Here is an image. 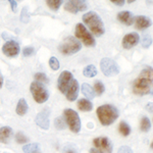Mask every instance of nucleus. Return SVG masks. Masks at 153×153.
Returning a JSON list of instances; mask_svg holds the SVG:
<instances>
[{"mask_svg":"<svg viewBox=\"0 0 153 153\" xmlns=\"http://www.w3.org/2000/svg\"><path fill=\"white\" fill-rule=\"evenodd\" d=\"M152 68H145L133 84V91L137 95H147L152 92Z\"/></svg>","mask_w":153,"mask_h":153,"instance_id":"f257e3e1","label":"nucleus"},{"mask_svg":"<svg viewBox=\"0 0 153 153\" xmlns=\"http://www.w3.org/2000/svg\"><path fill=\"white\" fill-rule=\"evenodd\" d=\"M84 24L88 27L89 30L94 34L95 36H102L105 32L104 24H103L102 19L97 12L95 11H89L83 16Z\"/></svg>","mask_w":153,"mask_h":153,"instance_id":"f03ea898","label":"nucleus"},{"mask_svg":"<svg viewBox=\"0 0 153 153\" xmlns=\"http://www.w3.org/2000/svg\"><path fill=\"white\" fill-rule=\"evenodd\" d=\"M118 115H120L118 109L113 105L104 104L97 108V117L103 126H109L113 124L117 120Z\"/></svg>","mask_w":153,"mask_h":153,"instance_id":"7ed1b4c3","label":"nucleus"},{"mask_svg":"<svg viewBox=\"0 0 153 153\" xmlns=\"http://www.w3.org/2000/svg\"><path fill=\"white\" fill-rule=\"evenodd\" d=\"M82 44L80 41H78L75 37L68 36L66 37L62 43L59 45V50L65 55H73L81 50Z\"/></svg>","mask_w":153,"mask_h":153,"instance_id":"20e7f679","label":"nucleus"},{"mask_svg":"<svg viewBox=\"0 0 153 153\" xmlns=\"http://www.w3.org/2000/svg\"><path fill=\"white\" fill-rule=\"evenodd\" d=\"M30 91L32 93V96L35 99V101L39 104L44 103L48 100L49 98V92L48 90L44 87V85L38 83V82H33L30 86Z\"/></svg>","mask_w":153,"mask_h":153,"instance_id":"39448f33","label":"nucleus"},{"mask_svg":"<svg viewBox=\"0 0 153 153\" xmlns=\"http://www.w3.org/2000/svg\"><path fill=\"white\" fill-rule=\"evenodd\" d=\"M63 115L65 118V124L68 126L70 130L73 133H79L81 130V120L78 112L73 110L71 108H66L63 111Z\"/></svg>","mask_w":153,"mask_h":153,"instance_id":"423d86ee","label":"nucleus"},{"mask_svg":"<svg viewBox=\"0 0 153 153\" xmlns=\"http://www.w3.org/2000/svg\"><path fill=\"white\" fill-rule=\"evenodd\" d=\"M76 37L78 39H80L81 41L84 43V45L88 46V47H94L96 45V41L94 37L92 36V34L86 29V27L83 24H78L76 26L75 30Z\"/></svg>","mask_w":153,"mask_h":153,"instance_id":"0eeeda50","label":"nucleus"},{"mask_svg":"<svg viewBox=\"0 0 153 153\" xmlns=\"http://www.w3.org/2000/svg\"><path fill=\"white\" fill-rule=\"evenodd\" d=\"M100 68L106 76H114L120 74V68L113 59L104 57L100 61Z\"/></svg>","mask_w":153,"mask_h":153,"instance_id":"6e6552de","label":"nucleus"},{"mask_svg":"<svg viewBox=\"0 0 153 153\" xmlns=\"http://www.w3.org/2000/svg\"><path fill=\"white\" fill-rule=\"evenodd\" d=\"M93 143L99 153H112V143L107 137H97L94 139Z\"/></svg>","mask_w":153,"mask_h":153,"instance_id":"1a4fd4ad","label":"nucleus"},{"mask_svg":"<svg viewBox=\"0 0 153 153\" xmlns=\"http://www.w3.org/2000/svg\"><path fill=\"white\" fill-rule=\"evenodd\" d=\"M71 81H73V74L68 71H62V73L60 74V76H59L58 82H57L59 91H60L61 93H63V94H65L68 87H70Z\"/></svg>","mask_w":153,"mask_h":153,"instance_id":"9d476101","label":"nucleus"},{"mask_svg":"<svg viewBox=\"0 0 153 153\" xmlns=\"http://www.w3.org/2000/svg\"><path fill=\"white\" fill-rule=\"evenodd\" d=\"M87 3L81 0H71L65 4V9L71 13H78L79 11H84L87 9Z\"/></svg>","mask_w":153,"mask_h":153,"instance_id":"9b49d317","label":"nucleus"},{"mask_svg":"<svg viewBox=\"0 0 153 153\" xmlns=\"http://www.w3.org/2000/svg\"><path fill=\"white\" fill-rule=\"evenodd\" d=\"M2 52L7 57H14L19 53V45L16 41L9 40L2 46Z\"/></svg>","mask_w":153,"mask_h":153,"instance_id":"f8f14e48","label":"nucleus"},{"mask_svg":"<svg viewBox=\"0 0 153 153\" xmlns=\"http://www.w3.org/2000/svg\"><path fill=\"white\" fill-rule=\"evenodd\" d=\"M49 115H50V110L49 108H45L43 111L39 112L35 118V122L38 127H40L43 130H48L50 127V122H49Z\"/></svg>","mask_w":153,"mask_h":153,"instance_id":"ddd939ff","label":"nucleus"},{"mask_svg":"<svg viewBox=\"0 0 153 153\" xmlns=\"http://www.w3.org/2000/svg\"><path fill=\"white\" fill-rule=\"evenodd\" d=\"M140 41V36L138 33H129L127 34L124 38H123L122 44H123V47L125 49H131L133 47H135Z\"/></svg>","mask_w":153,"mask_h":153,"instance_id":"4468645a","label":"nucleus"},{"mask_svg":"<svg viewBox=\"0 0 153 153\" xmlns=\"http://www.w3.org/2000/svg\"><path fill=\"white\" fill-rule=\"evenodd\" d=\"M79 91H80V86H79V82L76 80H73L68 87V91L65 93V96L68 98V100L70 101H75L78 98Z\"/></svg>","mask_w":153,"mask_h":153,"instance_id":"2eb2a0df","label":"nucleus"},{"mask_svg":"<svg viewBox=\"0 0 153 153\" xmlns=\"http://www.w3.org/2000/svg\"><path fill=\"white\" fill-rule=\"evenodd\" d=\"M134 22H135L136 28L139 29V30L147 29L152 25L151 19H150L149 18H147V16H138L137 18L134 19Z\"/></svg>","mask_w":153,"mask_h":153,"instance_id":"dca6fc26","label":"nucleus"},{"mask_svg":"<svg viewBox=\"0 0 153 153\" xmlns=\"http://www.w3.org/2000/svg\"><path fill=\"white\" fill-rule=\"evenodd\" d=\"M117 19L122 24H125V25H127V26H131V25H133V23H134L135 19L131 11L124 10V11H120V13L117 14Z\"/></svg>","mask_w":153,"mask_h":153,"instance_id":"f3484780","label":"nucleus"},{"mask_svg":"<svg viewBox=\"0 0 153 153\" xmlns=\"http://www.w3.org/2000/svg\"><path fill=\"white\" fill-rule=\"evenodd\" d=\"M11 135H12V129L10 127H8V126L2 127L0 129V142L5 144L10 139Z\"/></svg>","mask_w":153,"mask_h":153,"instance_id":"a211bd4d","label":"nucleus"},{"mask_svg":"<svg viewBox=\"0 0 153 153\" xmlns=\"http://www.w3.org/2000/svg\"><path fill=\"white\" fill-rule=\"evenodd\" d=\"M28 109H29V105H28V103H27L26 99L21 98V99L19 100L18 104H16V113H18L19 115H21V117H23V115H25L28 112Z\"/></svg>","mask_w":153,"mask_h":153,"instance_id":"6ab92c4d","label":"nucleus"},{"mask_svg":"<svg viewBox=\"0 0 153 153\" xmlns=\"http://www.w3.org/2000/svg\"><path fill=\"white\" fill-rule=\"evenodd\" d=\"M78 108L80 110H82V111L88 112V111H91V110H92L93 104L90 100L82 98V99H80L78 101Z\"/></svg>","mask_w":153,"mask_h":153,"instance_id":"aec40b11","label":"nucleus"},{"mask_svg":"<svg viewBox=\"0 0 153 153\" xmlns=\"http://www.w3.org/2000/svg\"><path fill=\"white\" fill-rule=\"evenodd\" d=\"M82 92H83V94L86 96V98H87L88 100L94 99V97H95L94 89L91 87L88 83H84L82 85Z\"/></svg>","mask_w":153,"mask_h":153,"instance_id":"412c9836","label":"nucleus"},{"mask_svg":"<svg viewBox=\"0 0 153 153\" xmlns=\"http://www.w3.org/2000/svg\"><path fill=\"white\" fill-rule=\"evenodd\" d=\"M24 153H37L40 151V145L38 143H30L23 147Z\"/></svg>","mask_w":153,"mask_h":153,"instance_id":"4be33fe9","label":"nucleus"},{"mask_svg":"<svg viewBox=\"0 0 153 153\" xmlns=\"http://www.w3.org/2000/svg\"><path fill=\"white\" fill-rule=\"evenodd\" d=\"M83 74H84V76H87V78H93V76H95L97 75V68H96L95 65H89L83 70Z\"/></svg>","mask_w":153,"mask_h":153,"instance_id":"5701e85b","label":"nucleus"},{"mask_svg":"<svg viewBox=\"0 0 153 153\" xmlns=\"http://www.w3.org/2000/svg\"><path fill=\"white\" fill-rule=\"evenodd\" d=\"M118 132L120 133L124 137H128L131 134V128L126 122H120L118 125Z\"/></svg>","mask_w":153,"mask_h":153,"instance_id":"b1692460","label":"nucleus"},{"mask_svg":"<svg viewBox=\"0 0 153 153\" xmlns=\"http://www.w3.org/2000/svg\"><path fill=\"white\" fill-rule=\"evenodd\" d=\"M140 129L142 132H148L151 129V122L150 120L146 117H143L141 120V125H140Z\"/></svg>","mask_w":153,"mask_h":153,"instance_id":"393cba45","label":"nucleus"},{"mask_svg":"<svg viewBox=\"0 0 153 153\" xmlns=\"http://www.w3.org/2000/svg\"><path fill=\"white\" fill-rule=\"evenodd\" d=\"M34 78H35L36 82L40 83V84H42V85H45V84L49 83L48 76H46L45 74H43V73H37V74H35Z\"/></svg>","mask_w":153,"mask_h":153,"instance_id":"a878e982","label":"nucleus"},{"mask_svg":"<svg viewBox=\"0 0 153 153\" xmlns=\"http://www.w3.org/2000/svg\"><path fill=\"white\" fill-rule=\"evenodd\" d=\"M46 3H47V5L50 9H52L54 11H57L59 7L61 6V4H62V1L61 0H48Z\"/></svg>","mask_w":153,"mask_h":153,"instance_id":"bb28decb","label":"nucleus"},{"mask_svg":"<svg viewBox=\"0 0 153 153\" xmlns=\"http://www.w3.org/2000/svg\"><path fill=\"white\" fill-rule=\"evenodd\" d=\"M105 91V87L101 81H96L94 83V92H96L97 95H102Z\"/></svg>","mask_w":153,"mask_h":153,"instance_id":"cd10ccee","label":"nucleus"},{"mask_svg":"<svg viewBox=\"0 0 153 153\" xmlns=\"http://www.w3.org/2000/svg\"><path fill=\"white\" fill-rule=\"evenodd\" d=\"M54 126L57 130L65 129V120L62 117H56L55 120H54Z\"/></svg>","mask_w":153,"mask_h":153,"instance_id":"c85d7f7f","label":"nucleus"},{"mask_svg":"<svg viewBox=\"0 0 153 153\" xmlns=\"http://www.w3.org/2000/svg\"><path fill=\"white\" fill-rule=\"evenodd\" d=\"M49 65H50V68H52L53 71H57L59 70V68H60V63H59L58 59L56 57H54V56H52V57L49 59Z\"/></svg>","mask_w":153,"mask_h":153,"instance_id":"c756f323","label":"nucleus"},{"mask_svg":"<svg viewBox=\"0 0 153 153\" xmlns=\"http://www.w3.org/2000/svg\"><path fill=\"white\" fill-rule=\"evenodd\" d=\"M16 141L18 142L19 144H25V143H27L29 141V139H28V137L25 136L24 133L19 132V133H16Z\"/></svg>","mask_w":153,"mask_h":153,"instance_id":"7c9ffc66","label":"nucleus"},{"mask_svg":"<svg viewBox=\"0 0 153 153\" xmlns=\"http://www.w3.org/2000/svg\"><path fill=\"white\" fill-rule=\"evenodd\" d=\"M30 19V16H29V11H28V7L25 6L23 9H22V14H21V21L23 23H28Z\"/></svg>","mask_w":153,"mask_h":153,"instance_id":"2f4dec72","label":"nucleus"},{"mask_svg":"<svg viewBox=\"0 0 153 153\" xmlns=\"http://www.w3.org/2000/svg\"><path fill=\"white\" fill-rule=\"evenodd\" d=\"M151 43H152V38H151V37L148 36V35H145L144 38H143V42H142L143 47L148 48L150 45H151Z\"/></svg>","mask_w":153,"mask_h":153,"instance_id":"473e14b6","label":"nucleus"},{"mask_svg":"<svg viewBox=\"0 0 153 153\" xmlns=\"http://www.w3.org/2000/svg\"><path fill=\"white\" fill-rule=\"evenodd\" d=\"M34 53H35V49H34V47H25L23 50V54H24V56H26V57L32 56Z\"/></svg>","mask_w":153,"mask_h":153,"instance_id":"72a5a7b5","label":"nucleus"},{"mask_svg":"<svg viewBox=\"0 0 153 153\" xmlns=\"http://www.w3.org/2000/svg\"><path fill=\"white\" fill-rule=\"evenodd\" d=\"M117 153H133V150L129 146H122L117 150Z\"/></svg>","mask_w":153,"mask_h":153,"instance_id":"f704fd0d","label":"nucleus"},{"mask_svg":"<svg viewBox=\"0 0 153 153\" xmlns=\"http://www.w3.org/2000/svg\"><path fill=\"white\" fill-rule=\"evenodd\" d=\"M9 4L11 5L12 11L16 12V6H18V1H14V0H9Z\"/></svg>","mask_w":153,"mask_h":153,"instance_id":"c9c22d12","label":"nucleus"},{"mask_svg":"<svg viewBox=\"0 0 153 153\" xmlns=\"http://www.w3.org/2000/svg\"><path fill=\"white\" fill-rule=\"evenodd\" d=\"M112 3H114L115 5H118V6H122V5H124V4L126 3V1L125 0H112Z\"/></svg>","mask_w":153,"mask_h":153,"instance_id":"e433bc0d","label":"nucleus"},{"mask_svg":"<svg viewBox=\"0 0 153 153\" xmlns=\"http://www.w3.org/2000/svg\"><path fill=\"white\" fill-rule=\"evenodd\" d=\"M2 85H3V76H2L1 73H0V88L2 87Z\"/></svg>","mask_w":153,"mask_h":153,"instance_id":"4c0bfd02","label":"nucleus"},{"mask_svg":"<svg viewBox=\"0 0 153 153\" xmlns=\"http://www.w3.org/2000/svg\"><path fill=\"white\" fill-rule=\"evenodd\" d=\"M89 152H90V153H99L96 149H90V151H89Z\"/></svg>","mask_w":153,"mask_h":153,"instance_id":"58836bf2","label":"nucleus"},{"mask_svg":"<svg viewBox=\"0 0 153 153\" xmlns=\"http://www.w3.org/2000/svg\"><path fill=\"white\" fill-rule=\"evenodd\" d=\"M133 2H134V0H129V1H128V3H133Z\"/></svg>","mask_w":153,"mask_h":153,"instance_id":"ea45409f","label":"nucleus"},{"mask_svg":"<svg viewBox=\"0 0 153 153\" xmlns=\"http://www.w3.org/2000/svg\"><path fill=\"white\" fill-rule=\"evenodd\" d=\"M65 153H75V152H74V151H71V150H70V151H66Z\"/></svg>","mask_w":153,"mask_h":153,"instance_id":"a19ab883","label":"nucleus"},{"mask_svg":"<svg viewBox=\"0 0 153 153\" xmlns=\"http://www.w3.org/2000/svg\"><path fill=\"white\" fill-rule=\"evenodd\" d=\"M37 153H40V152H37Z\"/></svg>","mask_w":153,"mask_h":153,"instance_id":"79ce46f5","label":"nucleus"}]
</instances>
